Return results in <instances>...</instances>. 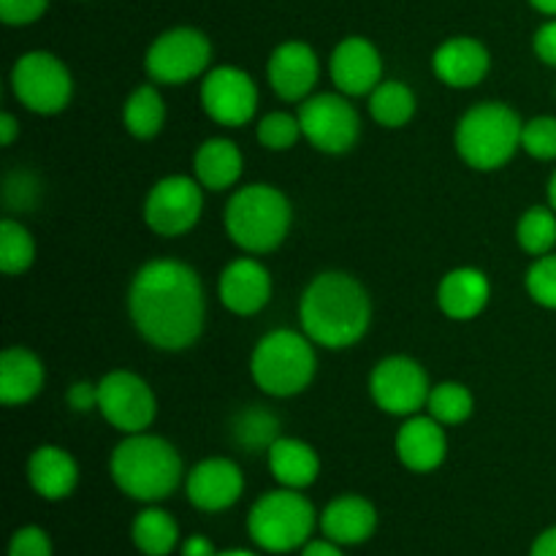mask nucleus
<instances>
[{
    "instance_id": "obj_25",
    "label": "nucleus",
    "mask_w": 556,
    "mask_h": 556,
    "mask_svg": "<svg viewBox=\"0 0 556 556\" xmlns=\"http://www.w3.org/2000/svg\"><path fill=\"white\" fill-rule=\"evenodd\" d=\"M269 470L275 481L286 489L313 486L320 472V459L313 445L296 438H277L269 445Z\"/></svg>"
},
{
    "instance_id": "obj_5",
    "label": "nucleus",
    "mask_w": 556,
    "mask_h": 556,
    "mask_svg": "<svg viewBox=\"0 0 556 556\" xmlns=\"http://www.w3.org/2000/svg\"><path fill=\"white\" fill-rule=\"evenodd\" d=\"M318 358L313 340L291 329H277L261 337L250 356V375L269 396H296L313 383Z\"/></svg>"
},
{
    "instance_id": "obj_11",
    "label": "nucleus",
    "mask_w": 556,
    "mask_h": 556,
    "mask_svg": "<svg viewBox=\"0 0 556 556\" xmlns=\"http://www.w3.org/2000/svg\"><path fill=\"white\" fill-rule=\"evenodd\" d=\"M204 210V185L195 177L174 174L152 185L144 199V223L161 237H182L199 223Z\"/></svg>"
},
{
    "instance_id": "obj_22",
    "label": "nucleus",
    "mask_w": 556,
    "mask_h": 556,
    "mask_svg": "<svg viewBox=\"0 0 556 556\" xmlns=\"http://www.w3.org/2000/svg\"><path fill=\"white\" fill-rule=\"evenodd\" d=\"M489 296H492V286H489L486 275L472 266L451 269L438 286L440 309L454 320H470L481 315L489 304Z\"/></svg>"
},
{
    "instance_id": "obj_35",
    "label": "nucleus",
    "mask_w": 556,
    "mask_h": 556,
    "mask_svg": "<svg viewBox=\"0 0 556 556\" xmlns=\"http://www.w3.org/2000/svg\"><path fill=\"white\" fill-rule=\"evenodd\" d=\"M527 291L541 307L556 309V253L541 255L527 271Z\"/></svg>"
},
{
    "instance_id": "obj_3",
    "label": "nucleus",
    "mask_w": 556,
    "mask_h": 556,
    "mask_svg": "<svg viewBox=\"0 0 556 556\" xmlns=\"http://www.w3.org/2000/svg\"><path fill=\"white\" fill-rule=\"evenodd\" d=\"M114 483L119 492L139 503H157L174 494L182 478V459L168 440L157 434H128L114 448L109 462Z\"/></svg>"
},
{
    "instance_id": "obj_42",
    "label": "nucleus",
    "mask_w": 556,
    "mask_h": 556,
    "mask_svg": "<svg viewBox=\"0 0 556 556\" xmlns=\"http://www.w3.org/2000/svg\"><path fill=\"white\" fill-rule=\"evenodd\" d=\"M16 136H20V123H16L14 114L3 112V114H0V144L11 147V144H14Z\"/></svg>"
},
{
    "instance_id": "obj_17",
    "label": "nucleus",
    "mask_w": 556,
    "mask_h": 556,
    "mask_svg": "<svg viewBox=\"0 0 556 556\" xmlns=\"http://www.w3.org/2000/svg\"><path fill=\"white\" fill-rule=\"evenodd\" d=\"M188 500L199 510L206 514H217V510H228L244 492L242 470L233 465L231 459H204L190 470L188 483Z\"/></svg>"
},
{
    "instance_id": "obj_31",
    "label": "nucleus",
    "mask_w": 556,
    "mask_h": 556,
    "mask_svg": "<svg viewBox=\"0 0 556 556\" xmlns=\"http://www.w3.org/2000/svg\"><path fill=\"white\" fill-rule=\"evenodd\" d=\"M472 407H476V400H472L470 389L462 383H454V380L438 383L432 391H429L427 410L429 416L438 418L443 427L465 424L467 418L472 416Z\"/></svg>"
},
{
    "instance_id": "obj_27",
    "label": "nucleus",
    "mask_w": 556,
    "mask_h": 556,
    "mask_svg": "<svg viewBox=\"0 0 556 556\" xmlns=\"http://www.w3.org/2000/svg\"><path fill=\"white\" fill-rule=\"evenodd\" d=\"M136 548L144 556H168L177 548L179 527L172 514L161 508H144L130 527Z\"/></svg>"
},
{
    "instance_id": "obj_19",
    "label": "nucleus",
    "mask_w": 556,
    "mask_h": 556,
    "mask_svg": "<svg viewBox=\"0 0 556 556\" xmlns=\"http://www.w3.org/2000/svg\"><path fill=\"white\" fill-rule=\"evenodd\" d=\"M448 454L443 424L432 416H410L396 432V456L413 472L438 470Z\"/></svg>"
},
{
    "instance_id": "obj_2",
    "label": "nucleus",
    "mask_w": 556,
    "mask_h": 556,
    "mask_svg": "<svg viewBox=\"0 0 556 556\" xmlns=\"http://www.w3.org/2000/svg\"><path fill=\"white\" fill-rule=\"evenodd\" d=\"M372 320L369 293L356 277L345 271H324L315 277L299 302V324L304 334L320 348L340 351L367 334Z\"/></svg>"
},
{
    "instance_id": "obj_45",
    "label": "nucleus",
    "mask_w": 556,
    "mask_h": 556,
    "mask_svg": "<svg viewBox=\"0 0 556 556\" xmlns=\"http://www.w3.org/2000/svg\"><path fill=\"white\" fill-rule=\"evenodd\" d=\"M530 5L535 11H541V14H546V16H556V0H530Z\"/></svg>"
},
{
    "instance_id": "obj_10",
    "label": "nucleus",
    "mask_w": 556,
    "mask_h": 556,
    "mask_svg": "<svg viewBox=\"0 0 556 556\" xmlns=\"http://www.w3.org/2000/svg\"><path fill=\"white\" fill-rule=\"evenodd\" d=\"M299 123L302 134L315 150L329 152V155H342L353 150L362 134V119L353 103H348L345 96L334 92H320V96L304 98L299 106Z\"/></svg>"
},
{
    "instance_id": "obj_18",
    "label": "nucleus",
    "mask_w": 556,
    "mask_h": 556,
    "mask_svg": "<svg viewBox=\"0 0 556 556\" xmlns=\"http://www.w3.org/2000/svg\"><path fill=\"white\" fill-rule=\"evenodd\" d=\"M271 277L255 258H237L220 275V302L233 315H255L269 304Z\"/></svg>"
},
{
    "instance_id": "obj_23",
    "label": "nucleus",
    "mask_w": 556,
    "mask_h": 556,
    "mask_svg": "<svg viewBox=\"0 0 556 556\" xmlns=\"http://www.w3.org/2000/svg\"><path fill=\"white\" fill-rule=\"evenodd\" d=\"M27 478L43 500H63L79 483V467L74 456L60 445H38L27 462Z\"/></svg>"
},
{
    "instance_id": "obj_39",
    "label": "nucleus",
    "mask_w": 556,
    "mask_h": 556,
    "mask_svg": "<svg viewBox=\"0 0 556 556\" xmlns=\"http://www.w3.org/2000/svg\"><path fill=\"white\" fill-rule=\"evenodd\" d=\"M532 47H535L538 60H543V63L556 68V16L538 27L535 38H532Z\"/></svg>"
},
{
    "instance_id": "obj_24",
    "label": "nucleus",
    "mask_w": 556,
    "mask_h": 556,
    "mask_svg": "<svg viewBox=\"0 0 556 556\" xmlns=\"http://www.w3.org/2000/svg\"><path fill=\"white\" fill-rule=\"evenodd\" d=\"M43 389V364L27 348H5L0 353V402L5 407L27 405Z\"/></svg>"
},
{
    "instance_id": "obj_33",
    "label": "nucleus",
    "mask_w": 556,
    "mask_h": 556,
    "mask_svg": "<svg viewBox=\"0 0 556 556\" xmlns=\"http://www.w3.org/2000/svg\"><path fill=\"white\" fill-rule=\"evenodd\" d=\"M302 134V123L299 117L288 112H271L266 117H261L258 123V141L271 152H280V150H291L293 144L299 141Z\"/></svg>"
},
{
    "instance_id": "obj_37",
    "label": "nucleus",
    "mask_w": 556,
    "mask_h": 556,
    "mask_svg": "<svg viewBox=\"0 0 556 556\" xmlns=\"http://www.w3.org/2000/svg\"><path fill=\"white\" fill-rule=\"evenodd\" d=\"M49 0H0V20L9 27H25L41 20Z\"/></svg>"
},
{
    "instance_id": "obj_40",
    "label": "nucleus",
    "mask_w": 556,
    "mask_h": 556,
    "mask_svg": "<svg viewBox=\"0 0 556 556\" xmlns=\"http://www.w3.org/2000/svg\"><path fill=\"white\" fill-rule=\"evenodd\" d=\"M68 405L74 407L76 413L98 410V383H87V380H79L68 389Z\"/></svg>"
},
{
    "instance_id": "obj_32",
    "label": "nucleus",
    "mask_w": 556,
    "mask_h": 556,
    "mask_svg": "<svg viewBox=\"0 0 556 556\" xmlns=\"http://www.w3.org/2000/svg\"><path fill=\"white\" fill-rule=\"evenodd\" d=\"M516 239L530 255L541 258L548 255L556 244V212L552 206H532L521 215L516 226Z\"/></svg>"
},
{
    "instance_id": "obj_12",
    "label": "nucleus",
    "mask_w": 556,
    "mask_h": 556,
    "mask_svg": "<svg viewBox=\"0 0 556 556\" xmlns=\"http://www.w3.org/2000/svg\"><path fill=\"white\" fill-rule=\"evenodd\" d=\"M98 413L125 434L147 432L155 421L157 402L144 378L117 369L98 380Z\"/></svg>"
},
{
    "instance_id": "obj_13",
    "label": "nucleus",
    "mask_w": 556,
    "mask_h": 556,
    "mask_svg": "<svg viewBox=\"0 0 556 556\" xmlns=\"http://www.w3.org/2000/svg\"><path fill=\"white\" fill-rule=\"evenodd\" d=\"M429 391V375L416 358L389 356L375 364L369 375V394L375 405L391 416H416L421 407H427Z\"/></svg>"
},
{
    "instance_id": "obj_1",
    "label": "nucleus",
    "mask_w": 556,
    "mask_h": 556,
    "mask_svg": "<svg viewBox=\"0 0 556 556\" xmlns=\"http://www.w3.org/2000/svg\"><path fill=\"white\" fill-rule=\"evenodd\" d=\"M128 313L136 331L150 345L185 351L204 329L206 302L201 277L182 261H150L130 280Z\"/></svg>"
},
{
    "instance_id": "obj_28",
    "label": "nucleus",
    "mask_w": 556,
    "mask_h": 556,
    "mask_svg": "<svg viewBox=\"0 0 556 556\" xmlns=\"http://www.w3.org/2000/svg\"><path fill=\"white\" fill-rule=\"evenodd\" d=\"M166 123V103L152 85L136 87L123 106V125L136 139H152Z\"/></svg>"
},
{
    "instance_id": "obj_38",
    "label": "nucleus",
    "mask_w": 556,
    "mask_h": 556,
    "mask_svg": "<svg viewBox=\"0 0 556 556\" xmlns=\"http://www.w3.org/2000/svg\"><path fill=\"white\" fill-rule=\"evenodd\" d=\"M9 556H52V541L41 527H22L11 538Z\"/></svg>"
},
{
    "instance_id": "obj_30",
    "label": "nucleus",
    "mask_w": 556,
    "mask_h": 556,
    "mask_svg": "<svg viewBox=\"0 0 556 556\" xmlns=\"http://www.w3.org/2000/svg\"><path fill=\"white\" fill-rule=\"evenodd\" d=\"M33 261H36V242H33L30 231L20 220L5 217L0 223V269L3 275H22L30 269Z\"/></svg>"
},
{
    "instance_id": "obj_41",
    "label": "nucleus",
    "mask_w": 556,
    "mask_h": 556,
    "mask_svg": "<svg viewBox=\"0 0 556 556\" xmlns=\"http://www.w3.org/2000/svg\"><path fill=\"white\" fill-rule=\"evenodd\" d=\"M182 556H217V552H215V546H212L210 538L193 535V538H188V541H185Z\"/></svg>"
},
{
    "instance_id": "obj_7",
    "label": "nucleus",
    "mask_w": 556,
    "mask_h": 556,
    "mask_svg": "<svg viewBox=\"0 0 556 556\" xmlns=\"http://www.w3.org/2000/svg\"><path fill=\"white\" fill-rule=\"evenodd\" d=\"M315 530V508L296 489H277L264 494L250 508L248 532L253 543L264 552L286 554L307 546Z\"/></svg>"
},
{
    "instance_id": "obj_26",
    "label": "nucleus",
    "mask_w": 556,
    "mask_h": 556,
    "mask_svg": "<svg viewBox=\"0 0 556 556\" xmlns=\"http://www.w3.org/2000/svg\"><path fill=\"white\" fill-rule=\"evenodd\" d=\"M242 166L244 161L239 147L231 139H220V136L206 139L193 155L195 179L206 190H228L231 185H237V179L242 177Z\"/></svg>"
},
{
    "instance_id": "obj_43",
    "label": "nucleus",
    "mask_w": 556,
    "mask_h": 556,
    "mask_svg": "<svg viewBox=\"0 0 556 556\" xmlns=\"http://www.w3.org/2000/svg\"><path fill=\"white\" fill-rule=\"evenodd\" d=\"M302 556H345V554L340 552V543H334L326 538V541L307 543V546L302 548Z\"/></svg>"
},
{
    "instance_id": "obj_20",
    "label": "nucleus",
    "mask_w": 556,
    "mask_h": 556,
    "mask_svg": "<svg viewBox=\"0 0 556 556\" xmlns=\"http://www.w3.org/2000/svg\"><path fill=\"white\" fill-rule=\"evenodd\" d=\"M489 65H492L489 49L478 38L470 36L448 38V41L434 49L432 58V68L438 79L448 87H459V90L483 81V76L489 74Z\"/></svg>"
},
{
    "instance_id": "obj_36",
    "label": "nucleus",
    "mask_w": 556,
    "mask_h": 556,
    "mask_svg": "<svg viewBox=\"0 0 556 556\" xmlns=\"http://www.w3.org/2000/svg\"><path fill=\"white\" fill-rule=\"evenodd\" d=\"M275 418L266 416V413L258 410H250L239 418V429H237V438L242 440L244 445L255 448V445H271L275 443Z\"/></svg>"
},
{
    "instance_id": "obj_16",
    "label": "nucleus",
    "mask_w": 556,
    "mask_h": 556,
    "mask_svg": "<svg viewBox=\"0 0 556 556\" xmlns=\"http://www.w3.org/2000/svg\"><path fill=\"white\" fill-rule=\"evenodd\" d=\"M266 74H269L271 90L282 101H304V98H309L320 76L318 54L304 41H282L271 52Z\"/></svg>"
},
{
    "instance_id": "obj_29",
    "label": "nucleus",
    "mask_w": 556,
    "mask_h": 556,
    "mask_svg": "<svg viewBox=\"0 0 556 556\" xmlns=\"http://www.w3.org/2000/svg\"><path fill=\"white\" fill-rule=\"evenodd\" d=\"M369 112H372L375 123L383 125V128H402L416 114V96L405 81H380L369 92Z\"/></svg>"
},
{
    "instance_id": "obj_21",
    "label": "nucleus",
    "mask_w": 556,
    "mask_h": 556,
    "mask_svg": "<svg viewBox=\"0 0 556 556\" xmlns=\"http://www.w3.org/2000/svg\"><path fill=\"white\" fill-rule=\"evenodd\" d=\"M375 527H378V514L369 500L358 497V494H342V497L331 500L326 505L324 516H320V530L329 541L340 543V546H356L372 538Z\"/></svg>"
},
{
    "instance_id": "obj_6",
    "label": "nucleus",
    "mask_w": 556,
    "mask_h": 556,
    "mask_svg": "<svg viewBox=\"0 0 556 556\" xmlns=\"http://www.w3.org/2000/svg\"><path fill=\"white\" fill-rule=\"evenodd\" d=\"M525 123L510 106L486 101L472 106L456 128V150L467 166L494 172L505 166L521 147Z\"/></svg>"
},
{
    "instance_id": "obj_4",
    "label": "nucleus",
    "mask_w": 556,
    "mask_h": 556,
    "mask_svg": "<svg viewBox=\"0 0 556 556\" xmlns=\"http://www.w3.org/2000/svg\"><path fill=\"white\" fill-rule=\"evenodd\" d=\"M291 201L275 185H248L226 206V231L248 253H271L291 228Z\"/></svg>"
},
{
    "instance_id": "obj_15",
    "label": "nucleus",
    "mask_w": 556,
    "mask_h": 556,
    "mask_svg": "<svg viewBox=\"0 0 556 556\" xmlns=\"http://www.w3.org/2000/svg\"><path fill=\"white\" fill-rule=\"evenodd\" d=\"M331 81L342 96H369L383 81V60L378 47L364 36H348L329 60Z\"/></svg>"
},
{
    "instance_id": "obj_34",
    "label": "nucleus",
    "mask_w": 556,
    "mask_h": 556,
    "mask_svg": "<svg viewBox=\"0 0 556 556\" xmlns=\"http://www.w3.org/2000/svg\"><path fill=\"white\" fill-rule=\"evenodd\" d=\"M521 150L538 161L556 157V117H532L521 130Z\"/></svg>"
},
{
    "instance_id": "obj_9",
    "label": "nucleus",
    "mask_w": 556,
    "mask_h": 556,
    "mask_svg": "<svg viewBox=\"0 0 556 556\" xmlns=\"http://www.w3.org/2000/svg\"><path fill=\"white\" fill-rule=\"evenodd\" d=\"M212 60V43L195 27H172L150 43L144 71L157 85H185L204 74Z\"/></svg>"
},
{
    "instance_id": "obj_8",
    "label": "nucleus",
    "mask_w": 556,
    "mask_h": 556,
    "mask_svg": "<svg viewBox=\"0 0 556 556\" xmlns=\"http://www.w3.org/2000/svg\"><path fill=\"white\" fill-rule=\"evenodd\" d=\"M11 87H14L16 101L36 114L63 112L74 92V81L63 60L41 49L16 60L11 71Z\"/></svg>"
},
{
    "instance_id": "obj_47",
    "label": "nucleus",
    "mask_w": 556,
    "mask_h": 556,
    "mask_svg": "<svg viewBox=\"0 0 556 556\" xmlns=\"http://www.w3.org/2000/svg\"><path fill=\"white\" fill-rule=\"evenodd\" d=\"M217 556H258L253 552H242V548H233V552H220Z\"/></svg>"
},
{
    "instance_id": "obj_44",
    "label": "nucleus",
    "mask_w": 556,
    "mask_h": 556,
    "mask_svg": "<svg viewBox=\"0 0 556 556\" xmlns=\"http://www.w3.org/2000/svg\"><path fill=\"white\" fill-rule=\"evenodd\" d=\"M530 556H556V527L538 535V541L532 543Z\"/></svg>"
},
{
    "instance_id": "obj_14",
    "label": "nucleus",
    "mask_w": 556,
    "mask_h": 556,
    "mask_svg": "<svg viewBox=\"0 0 556 556\" xmlns=\"http://www.w3.org/2000/svg\"><path fill=\"white\" fill-rule=\"evenodd\" d=\"M201 103L217 125L239 128L258 112V87L248 71L237 65H217L201 81Z\"/></svg>"
},
{
    "instance_id": "obj_46",
    "label": "nucleus",
    "mask_w": 556,
    "mask_h": 556,
    "mask_svg": "<svg viewBox=\"0 0 556 556\" xmlns=\"http://www.w3.org/2000/svg\"><path fill=\"white\" fill-rule=\"evenodd\" d=\"M548 204H552V210L556 212V172L554 177L548 179Z\"/></svg>"
}]
</instances>
